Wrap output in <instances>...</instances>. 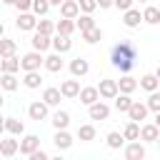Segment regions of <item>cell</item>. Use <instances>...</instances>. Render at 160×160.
<instances>
[{"label": "cell", "mask_w": 160, "mask_h": 160, "mask_svg": "<svg viewBox=\"0 0 160 160\" xmlns=\"http://www.w3.org/2000/svg\"><path fill=\"white\" fill-rule=\"evenodd\" d=\"M118 85H120V92H128V95H132L135 90H138V80L135 78H130V75H122L120 80H118Z\"/></svg>", "instance_id": "27"}, {"label": "cell", "mask_w": 160, "mask_h": 160, "mask_svg": "<svg viewBox=\"0 0 160 160\" xmlns=\"http://www.w3.org/2000/svg\"><path fill=\"white\" fill-rule=\"evenodd\" d=\"M158 138H160V128H158L155 122H148V125L140 128V140H145V142H158Z\"/></svg>", "instance_id": "12"}, {"label": "cell", "mask_w": 160, "mask_h": 160, "mask_svg": "<svg viewBox=\"0 0 160 160\" xmlns=\"http://www.w3.org/2000/svg\"><path fill=\"white\" fill-rule=\"evenodd\" d=\"M148 102H140V100H132V105H130V110H128V118L130 120H135V122H140V120H145L148 118Z\"/></svg>", "instance_id": "7"}, {"label": "cell", "mask_w": 160, "mask_h": 160, "mask_svg": "<svg viewBox=\"0 0 160 160\" xmlns=\"http://www.w3.org/2000/svg\"><path fill=\"white\" fill-rule=\"evenodd\" d=\"M2 128H5V132H10V135H22V132H25V125H22V120H18V118H5Z\"/></svg>", "instance_id": "20"}, {"label": "cell", "mask_w": 160, "mask_h": 160, "mask_svg": "<svg viewBox=\"0 0 160 160\" xmlns=\"http://www.w3.org/2000/svg\"><path fill=\"white\" fill-rule=\"evenodd\" d=\"M88 70H90V65H88L85 58L70 60V72H72V78H82V75H88Z\"/></svg>", "instance_id": "14"}, {"label": "cell", "mask_w": 160, "mask_h": 160, "mask_svg": "<svg viewBox=\"0 0 160 160\" xmlns=\"http://www.w3.org/2000/svg\"><path fill=\"white\" fill-rule=\"evenodd\" d=\"M80 35H82V40H85V42H90V45H92V42H98V40H102V30H100L98 25H95V28H90V30H85V32H80Z\"/></svg>", "instance_id": "35"}, {"label": "cell", "mask_w": 160, "mask_h": 160, "mask_svg": "<svg viewBox=\"0 0 160 160\" xmlns=\"http://www.w3.org/2000/svg\"><path fill=\"white\" fill-rule=\"evenodd\" d=\"M68 125H70V115H68L65 110H58V112L52 115V128H55V130H65Z\"/></svg>", "instance_id": "31"}, {"label": "cell", "mask_w": 160, "mask_h": 160, "mask_svg": "<svg viewBox=\"0 0 160 160\" xmlns=\"http://www.w3.org/2000/svg\"><path fill=\"white\" fill-rule=\"evenodd\" d=\"M20 62H22V70L28 72V70H40V65H45V58H42V52H40V50H32V52L22 55V58H20Z\"/></svg>", "instance_id": "2"}, {"label": "cell", "mask_w": 160, "mask_h": 160, "mask_svg": "<svg viewBox=\"0 0 160 160\" xmlns=\"http://www.w3.org/2000/svg\"><path fill=\"white\" fill-rule=\"evenodd\" d=\"M60 90H62V98L70 100V98H78L82 88H80V82L72 78V80H62V82H60Z\"/></svg>", "instance_id": "11"}, {"label": "cell", "mask_w": 160, "mask_h": 160, "mask_svg": "<svg viewBox=\"0 0 160 160\" xmlns=\"http://www.w3.org/2000/svg\"><path fill=\"white\" fill-rule=\"evenodd\" d=\"M78 138H80L82 142L95 140V128H92V125H80V128H78Z\"/></svg>", "instance_id": "38"}, {"label": "cell", "mask_w": 160, "mask_h": 160, "mask_svg": "<svg viewBox=\"0 0 160 160\" xmlns=\"http://www.w3.org/2000/svg\"><path fill=\"white\" fill-rule=\"evenodd\" d=\"M50 0H32V12L38 15V18H45L48 15V10H50Z\"/></svg>", "instance_id": "37"}, {"label": "cell", "mask_w": 160, "mask_h": 160, "mask_svg": "<svg viewBox=\"0 0 160 160\" xmlns=\"http://www.w3.org/2000/svg\"><path fill=\"white\" fill-rule=\"evenodd\" d=\"M75 30H78V20H72V18H60V20H58V32L72 35Z\"/></svg>", "instance_id": "24"}, {"label": "cell", "mask_w": 160, "mask_h": 160, "mask_svg": "<svg viewBox=\"0 0 160 160\" xmlns=\"http://www.w3.org/2000/svg\"><path fill=\"white\" fill-rule=\"evenodd\" d=\"M148 108H150L152 112H160V92H158V90L150 92V98H148Z\"/></svg>", "instance_id": "40"}, {"label": "cell", "mask_w": 160, "mask_h": 160, "mask_svg": "<svg viewBox=\"0 0 160 160\" xmlns=\"http://www.w3.org/2000/svg\"><path fill=\"white\" fill-rule=\"evenodd\" d=\"M48 108H50V105H48L45 100H35V102H30V105H28V115H30V120H38V122L45 120V118H48Z\"/></svg>", "instance_id": "4"}, {"label": "cell", "mask_w": 160, "mask_h": 160, "mask_svg": "<svg viewBox=\"0 0 160 160\" xmlns=\"http://www.w3.org/2000/svg\"><path fill=\"white\" fill-rule=\"evenodd\" d=\"M75 20H78V30H80V32H85V30H90V28H95V20H92V12H82V15H78Z\"/></svg>", "instance_id": "33"}, {"label": "cell", "mask_w": 160, "mask_h": 160, "mask_svg": "<svg viewBox=\"0 0 160 160\" xmlns=\"http://www.w3.org/2000/svg\"><path fill=\"white\" fill-rule=\"evenodd\" d=\"M140 122H135V120H130L128 125H125V130H122V135H125V140H140Z\"/></svg>", "instance_id": "32"}, {"label": "cell", "mask_w": 160, "mask_h": 160, "mask_svg": "<svg viewBox=\"0 0 160 160\" xmlns=\"http://www.w3.org/2000/svg\"><path fill=\"white\" fill-rule=\"evenodd\" d=\"M2 2H5V5H15L18 0H2Z\"/></svg>", "instance_id": "48"}, {"label": "cell", "mask_w": 160, "mask_h": 160, "mask_svg": "<svg viewBox=\"0 0 160 160\" xmlns=\"http://www.w3.org/2000/svg\"><path fill=\"white\" fill-rule=\"evenodd\" d=\"M52 48H55L58 52H68V50L72 48V40H70V35H62V32H58V35L52 38Z\"/></svg>", "instance_id": "22"}, {"label": "cell", "mask_w": 160, "mask_h": 160, "mask_svg": "<svg viewBox=\"0 0 160 160\" xmlns=\"http://www.w3.org/2000/svg\"><path fill=\"white\" fill-rule=\"evenodd\" d=\"M0 70H2V72H18V70H22V62H20V58L10 55V58H2Z\"/></svg>", "instance_id": "23"}, {"label": "cell", "mask_w": 160, "mask_h": 160, "mask_svg": "<svg viewBox=\"0 0 160 160\" xmlns=\"http://www.w3.org/2000/svg\"><path fill=\"white\" fill-rule=\"evenodd\" d=\"M105 140H108V148H112V150H120V148L125 145V135H122V132H115V130L108 132Z\"/></svg>", "instance_id": "34"}, {"label": "cell", "mask_w": 160, "mask_h": 160, "mask_svg": "<svg viewBox=\"0 0 160 160\" xmlns=\"http://www.w3.org/2000/svg\"><path fill=\"white\" fill-rule=\"evenodd\" d=\"M15 50H18L15 40H10V38H2V42H0V55H2V58H10V55H15Z\"/></svg>", "instance_id": "36"}, {"label": "cell", "mask_w": 160, "mask_h": 160, "mask_svg": "<svg viewBox=\"0 0 160 160\" xmlns=\"http://www.w3.org/2000/svg\"><path fill=\"white\" fill-rule=\"evenodd\" d=\"M38 30L40 32H45V35H52V32H58V22H52V20H38Z\"/></svg>", "instance_id": "39"}, {"label": "cell", "mask_w": 160, "mask_h": 160, "mask_svg": "<svg viewBox=\"0 0 160 160\" xmlns=\"http://www.w3.org/2000/svg\"><path fill=\"white\" fill-rule=\"evenodd\" d=\"M30 160H48V152H45V150H40V148H38V150H35V152H32V155H30Z\"/></svg>", "instance_id": "44"}, {"label": "cell", "mask_w": 160, "mask_h": 160, "mask_svg": "<svg viewBox=\"0 0 160 160\" xmlns=\"http://www.w3.org/2000/svg\"><path fill=\"white\" fill-rule=\"evenodd\" d=\"M142 20H145L148 25H158V22H160V8L148 5V8L142 10Z\"/></svg>", "instance_id": "30"}, {"label": "cell", "mask_w": 160, "mask_h": 160, "mask_svg": "<svg viewBox=\"0 0 160 160\" xmlns=\"http://www.w3.org/2000/svg\"><path fill=\"white\" fill-rule=\"evenodd\" d=\"M15 152H20V140L8 138V140L0 142V155H2V158H12Z\"/></svg>", "instance_id": "16"}, {"label": "cell", "mask_w": 160, "mask_h": 160, "mask_svg": "<svg viewBox=\"0 0 160 160\" xmlns=\"http://www.w3.org/2000/svg\"><path fill=\"white\" fill-rule=\"evenodd\" d=\"M78 2H80V10H82V12H92L95 8H100L98 0H78Z\"/></svg>", "instance_id": "41"}, {"label": "cell", "mask_w": 160, "mask_h": 160, "mask_svg": "<svg viewBox=\"0 0 160 160\" xmlns=\"http://www.w3.org/2000/svg\"><path fill=\"white\" fill-rule=\"evenodd\" d=\"M50 2H52V5H58V8H60V5H62V2H65V0H50Z\"/></svg>", "instance_id": "46"}, {"label": "cell", "mask_w": 160, "mask_h": 160, "mask_svg": "<svg viewBox=\"0 0 160 160\" xmlns=\"http://www.w3.org/2000/svg\"><path fill=\"white\" fill-rule=\"evenodd\" d=\"M78 98H80V102H82V105H88V108H90L92 102H98V100H100V90H98V88H82Z\"/></svg>", "instance_id": "15"}, {"label": "cell", "mask_w": 160, "mask_h": 160, "mask_svg": "<svg viewBox=\"0 0 160 160\" xmlns=\"http://www.w3.org/2000/svg\"><path fill=\"white\" fill-rule=\"evenodd\" d=\"M158 8H160V5H158Z\"/></svg>", "instance_id": "52"}, {"label": "cell", "mask_w": 160, "mask_h": 160, "mask_svg": "<svg viewBox=\"0 0 160 160\" xmlns=\"http://www.w3.org/2000/svg\"><path fill=\"white\" fill-rule=\"evenodd\" d=\"M98 90H100V98H105V100H115V98H118V92H120V85H118V80L105 78V80H100Z\"/></svg>", "instance_id": "3"}, {"label": "cell", "mask_w": 160, "mask_h": 160, "mask_svg": "<svg viewBox=\"0 0 160 160\" xmlns=\"http://www.w3.org/2000/svg\"><path fill=\"white\" fill-rule=\"evenodd\" d=\"M0 85H2V90H8V92H12V90H18V85H20V80L15 78V72H2V78H0Z\"/></svg>", "instance_id": "28"}, {"label": "cell", "mask_w": 160, "mask_h": 160, "mask_svg": "<svg viewBox=\"0 0 160 160\" xmlns=\"http://www.w3.org/2000/svg\"><path fill=\"white\" fill-rule=\"evenodd\" d=\"M98 5L100 8H110V5H115V0H98Z\"/></svg>", "instance_id": "45"}, {"label": "cell", "mask_w": 160, "mask_h": 160, "mask_svg": "<svg viewBox=\"0 0 160 160\" xmlns=\"http://www.w3.org/2000/svg\"><path fill=\"white\" fill-rule=\"evenodd\" d=\"M15 8H18L20 12H28V10H32V0H18Z\"/></svg>", "instance_id": "42"}, {"label": "cell", "mask_w": 160, "mask_h": 160, "mask_svg": "<svg viewBox=\"0 0 160 160\" xmlns=\"http://www.w3.org/2000/svg\"><path fill=\"white\" fill-rule=\"evenodd\" d=\"M155 125L160 128V112H155Z\"/></svg>", "instance_id": "47"}, {"label": "cell", "mask_w": 160, "mask_h": 160, "mask_svg": "<svg viewBox=\"0 0 160 160\" xmlns=\"http://www.w3.org/2000/svg\"><path fill=\"white\" fill-rule=\"evenodd\" d=\"M40 82H42V78H40V72H38V70H28V72H25V78H22V85H25V88H30V90H38V88H40Z\"/></svg>", "instance_id": "25"}, {"label": "cell", "mask_w": 160, "mask_h": 160, "mask_svg": "<svg viewBox=\"0 0 160 160\" xmlns=\"http://www.w3.org/2000/svg\"><path fill=\"white\" fill-rule=\"evenodd\" d=\"M112 105H115V110L128 112V110H130V105H132V98H130L128 92H118V98L112 100Z\"/></svg>", "instance_id": "29"}, {"label": "cell", "mask_w": 160, "mask_h": 160, "mask_svg": "<svg viewBox=\"0 0 160 160\" xmlns=\"http://www.w3.org/2000/svg\"><path fill=\"white\" fill-rule=\"evenodd\" d=\"M30 45H32V50H40V52H45V50L52 45V40H50V35H45V32H40V30H35V35H32Z\"/></svg>", "instance_id": "10"}, {"label": "cell", "mask_w": 160, "mask_h": 160, "mask_svg": "<svg viewBox=\"0 0 160 160\" xmlns=\"http://www.w3.org/2000/svg\"><path fill=\"white\" fill-rule=\"evenodd\" d=\"M135 60H138V48L130 42V40H120L112 50H110V62L120 70V72H130L135 68Z\"/></svg>", "instance_id": "1"}, {"label": "cell", "mask_w": 160, "mask_h": 160, "mask_svg": "<svg viewBox=\"0 0 160 160\" xmlns=\"http://www.w3.org/2000/svg\"><path fill=\"white\" fill-rule=\"evenodd\" d=\"M140 2H145V0H140Z\"/></svg>", "instance_id": "51"}, {"label": "cell", "mask_w": 160, "mask_h": 160, "mask_svg": "<svg viewBox=\"0 0 160 160\" xmlns=\"http://www.w3.org/2000/svg\"><path fill=\"white\" fill-rule=\"evenodd\" d=\"M45 70H50V72H60L62 70V52H52V55H48L45 58Z\"/></svg>", "instance_id": "18"}, {"label": "cell", "mask_w": 160, "mask_h": 160, "mask_svg": "<svg viewBox=\"0 0 160 160\" xmlns=\"http://www.w3.org/2000/svg\"><path fill=\"white\" fill-rule=\"evenodd\" d=\"M132 2H135V0H115V8L125 12V10H130V8H132Z\"/></svg>", "instance_id": "43"}, {"label": "cell", "mask_w": 160, "mask_h": 160, "mask_svg": "<svg viewBox=\"0 0 160 160\" xmlns=\"http://www.w3.org/2000/svg\"><path fill=\"white\" fill-rule=\"evenodd\" d=\"M140 20H142V12L140 10H135V8H130V10H125V15H122V22H125V28H138L140 25Z\"/></svg>", "instance_id": "17"}, {"label": "cell", "mask_w": 160, "mask_h": 160, "mask_svg": "<svg viewBox=\"0 0 160 160\" xmlns=\"http://www.w3.org/2000/svg\"><path fill=\"white\" fill-rule=\"evenodd\" d=\"M155 75H158V80H160V65H158V70H155Z\"/></svg>", "instance_id": "49"}, {"label": "cell", "mask_w": 160, "mask_h": 160, "mask_svg": "<svg viewBox=\"0 0 160 160\" xmlns=\"http://www.w3.org/2000/svg\"><path fill=\"white\" fill-rule=\"evenodd\" d=\"M52 142H55V148H58V150H68V148L72 145V135H70L68 130H58V132H55V138H52Z\"/></svg>", "instance_id": "21"}, {"label": "cell", "mask_w": 160, "mask_h": 160, "mask_svg": "<svg viewBox=\"0 0 160 160\" xmlns=\"http://www.w3.org/2000/svg\"><path fill=\"white\" fill-rule=\"evenodd\" d=\"M60 98H62V90H60V88H45V90H42V100H45L50 108L60 105Z\"/></svg>", "instance_id": "19"}, {"label": "cell", "mask_w": 160, "mask_h": 160, "mask_svg": "<svg viewBox=\"0 0 160 160\" xmlns=\"http://www.w3.org/2000/svg\"><path fill=\"white\" fill-rule=\"evenodd\" d=\"M125 158L128 160H142L145 158V145L138 142V140H130L128 148H125Z\"/></svg>", "instance_id": "9"}, {"label": "cell", "mask_w": 160, "mask_h": 160, "mask_svg": "<svg viewBox=\"0 0 160 160\" xmlns=\"http://www.w3.org/2000/svg\"><path fill=\"white\" fill-rule=\"evenodd\" d=\"M60 15H62V18H72V20H75V18L80 15V2H78V0H65V2L60 5Z\"/></svg>", "instance_id": "13"}, {"label": "cell", "mask_w": 160, "mask_h": 160, "mask_svg": "<svg viewBox=\"0 0 160 160\" xmlns=\"http://www.w3.org/2000/svg\"><path fill=\"white\" fill-rule=\"evenodd\" d=\"M88 115H90V120H108L110 118V108L102 100H98V102H92L88 108Z\"/></svg>", "instance_id": "6"}, {"label": "cell", "mask_w": 160, "mask_h": 160, "mask_svg": "<svg viewBox=\"0 0 160 160\" xmlns=\"http://www.w3.org/2000/svg\"><path fill=\"white\" fill-rule=\"evenodd\" d=\"M158 148H160V138H158Z\"/></svg>", "instance_id": "50"}, {"label": "cell", "mask_w": 160, "mask_h": 160, "mask_svg": "<svg viewBox=\"0 0 160 160\" xmlns=\"http://www.w3.org/2000/svg\"><path fill=\"white\" fill-rule=\"evenodd\" d=\"M158 85H160V80H158V75H155V72H145V75L140 78V88H142V90H148V92L158 90Z\"/></svg>", "instance_id": "26"}, {"label": "cell", "mask_w": 160, "mask_h": 160, "mask_svg": "<svg viewBox=\"0 0 160 160\" xmlns=\"http://www.w3.org/2000/svg\"><path fill=\"white\" fill-rule=\"evenodd\" d=\"M38 148H40V138H38V135H25V138L20 140V155H28V158H30Z\"/></svg>", "instance_id": "8"}, {"label": "cell", "mask_w": 160, "mask_h": 160, "mask_svg": "<svg viewBox=\"0 0 160 160\" xmlns=\"http://www.w3.org/2000/svg\"><path fill=\"white\" fill-rule=\"evenodd\" d=\"M15 25H18V30H38V15L35 12H20L18 15V20H15Z\"/></svg>", "instance_id": "5"}]
</instances>
